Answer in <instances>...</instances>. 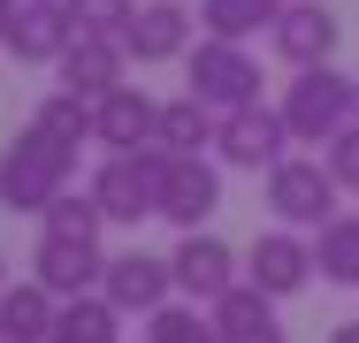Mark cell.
I'll use <instances>...</instances> for the list:
<instances>
[{"label": "cell", "instance_id": "1", "mask_svg": "<svg viewBox=\"0 0 359 343\" xmlns=\"http://www.w3.org/2000/svg\"><path fill=\"white\" fill-rule=\"evenodd\" d=\"M69 176H76V145L46 137L39 122L0 145V206L8 214H46V206L69 191Z\"/></svg>", "mask_w": 359, "mask_h": 343}, {"label": "cell", "instance_id": "2", "mask_svg": "<svg viewBox=\"0 0 359 343\" xmlns=\"http://www.w3.org/2000/svg\"><path fill=\"white\" fill-rule=\"evenodd\" d=\"M359 107V76H344L337 62H313V69H290L283 99H276V115H283L290 145H329V137L352 122Z\"/></svg>", "mask_w": 359, "mask_h": 343}, {"label": "cell", "instance_id": "3", "mask_svg": "<svg viewBox=\"0 0 359 343\" xmlns=\"http://www.w3.org/2000/svg\"><path fill=\"white\" fill-rule=\"evenodd\" d=\"M337 199H344V183L329 176V160L283 153V160L268 168V214H276L283 229H321V221H337Z\"/></svg>", "mask_w": 359, "mask_h": 343}, {"label": "cell", "instance_id": "4", "mask_svg": "<svg viewBox=\"0 0 359 343\" xmlns=\"http://www.w3.org/2000/svg\"><path fill=\"white\" fill-rule=\"evenodd\" d=\"M161 145H138V153H107L100 160V176H92V199L107 221H130L138 229L145 214H161Z\"/></svg>", "mask_w": 359, "mask_h": 343}, {"label": "cell", "instance_id": "5", "mask_svg": "<svg viewBox=\"0 0 359 343\" xmlns=\"http://www.w3.org/2000/svg\"><path fill=\"white\" fill-rule=\"evenodd\" d=\"M184 76H191V99H207L215 115L260 99V62H252L237 38H199V46L184 54Z\"/></svg>", "mask_w": 359, "mask_h": 343}, {"label": "cell", "instance_id": "6", "mask_svg": "<svg viewBox=\"0 0 359 343\" xmlns=\"http://www.w3.org/2000/svg\"><path fill=\"white\" fill-rule=\"evenodd\" d=\"M283 145H290L283 115L252 99V107H229V115H222L215 160H222V168H252V176H260V168H276V160H283Z\"/></svg>", "mask_w": 359, "mask_h": 343}, {"label": "cell", "instance_id": "7", "mask_svg": "<svg viewBox=\"0 0 359 343\" xmlns=\"http://www.w3.org/2000/svg\"><path fill=\"white\" fill-rule=\"evenodd\" d=\"M215 206H222V168L207 153H168V160H161V221L199 229Z\"/></svg>", "mask_w": 359, "mask_h": 343}, {"label": "cell", "instance_id": "8", "mask_svg": "<svg viewBox=\"0 0 359 343\" xmlns=\"http://www.w3.org/2000/svg\"><path fill=\"white\" fill-rule=\"evenodd\" d=\"M245 282L268 290V298H298V290L313 282V237H306V229H268V237H252Z\"/></svg>", "mask_w": 359, "mask_h": 343}, {"label": "cell", "instance_id": "9", "mask_svg": "<svg viewBox=\"0 0 359 343\" xmlns=\"http://www.w3.org/2000/svg\"><path fill=\"white\" fill-rule=\"evenodd\" d=\"M100 298H107L115 313H161V305L176 298V267L153 260V252H107Z\"/></svg>", "mask_w": 359, "mask_h": 343}, {"label": "cell", "instance_id": "10", "mask_svg": "<svg viewBox=\"0 0 359 343\" xmlns=\"http://www.w3.org/2000/svg\"><path fill=\"white\" fill-rule=\"evenodd\" d=\"M168 267H176V290L191 305H215L222 290H237V252L222 237H207V229H184L176 252H168Z\"/></svg>", "mask_w": 359, "mask_h": 343}, {"label": "cell", "instance_id": "11", "mask_svg": "<svg viewBox=\"0 0 359 343\" xmlns=\"http://www.w3.org/2000/svg\"><path fill=\"white\" fill-rule=\"evenodd\" d=\"M337 15H329V0H283V15H276V31H268V46H276V62L290 69H313L337 54Z\"/></svg>", "mask_w": 359, "mask_h": 343}, {"label": "cell", "instance_id": "12", "mask_svg": "<svg viewBox=\"0 0 359 343\" xmlns=\"http://www.w3.org/2000/svg\"><path fill=\"white\" fill-rule=\"evenodd\" d=\"M69 38H76V23H69V8H62V0H15V15H8V38H0V46H8V54H15V62H62V54H69Z\"/></svg>", "mask_w": 359, "mask_h": 343}, {"label": "cell", "instance_id": "13", "mask_svg": "<svg viewBox=\"0 0 359 343\" xmlns=\"http://www.w3.org/2000/svg\"><path fill=\"white\" fill-rule=\"evenodd\" d=\"M153 122H161V99H145L138 84H115V92L92 99V145H107V153L153 145Z\"/></svg>", "mask_w": 359, "mask_h": 343}, {"label": "cell", "instance_id": "14", "mask_svg": "<svg viewBox=\"0 0 359 343\" xmlns=\"http://www.w3.org/2000/svg\"><path fill=\"white\" fill-rule=\"evenodd\" d=\"M62 92H84V99H100V92H115L123 84V69H130V54H123V38L115 31H76L69 54H62Z\"/></svg>", "mask_w": 359, "mask_h": 343}, {"label": "cell", "instance_id": "15", "mask_svg": "<svg viewBox=\"0 0 359 343\" xmlns=\"http://www.w3.org/2000/svg\"><path fill=\"white\" fill-rule=\"evenodd\" d=\"M31 282H46L54 298H84V290H100V274H107V252L100 244H84V237H39V252H31Z\"/></svg>", "mask_w": 359, "mask_h": 343}, {"label": "cell", "instance_id": "16", "mask_svg": "<svg viewBox=\"0 0 359 343\" xmlns=\"http://www.w3.org/2000/svg\"><path fill=\"white\" fill-rule=\"evenodd\" d=\"M123 54H130V62H176V54H191V15H184V0H145L138 15L123 23Z\"/></svg>", "mask_w": 359, "mask_h": 343}, {"label": "cell", "instance_id": "17", "mask_svg": "<svg viewBox=\"0 0 359 343\" xmlns=\"http://www.w3.org/2000/svg\"><path fill=\"white\" fill-rule=\"evenodd\" d=\"M207 313H215V336H222V343H290L283 321H276V298H268V290H252V282L222 290Z\"/></svg>", "mask_w": 359, "mask_h": 343}, {"label": "cell", "instance_id": "18", "mask_svg": "<svg viewBox=\"0 0 359 343\" xmlns=\"http://www.w3.org/2000/svg\"><path fill=\"white\" fill-rule=\"evenodd\" d=\"M54 313H62V298L46 282H8L0 290V343H46Z\"/></svg>", "mask_w": 359, "mask_h": 343}, {"label": "cell", "instance_id": "19", "mask_svg": "<svg viewBox=\"0 0 359 343\" xmlns=\"http://www.w3.org/2000/svg\"><path fill=\"white\" fill-rule=\"evenodd\" d=\"M215 130H222V115L207 107V99H161V122H153V145L161 153H207L215 145Z\"/></svg>", "mask_w": 359, "mask_h": 343}, {"label": "cell", "instance_id": "20", "mask_svg": "<svg viewBox=\"0 0 359 343\" xmlns=\"http://www.w3.org/2000/svg\"><path fill=\"white\" fill-rule=\"evenodd\" d=\"M46 343H123V313L100 298V290H84V298H62V313H54V336Z\"/></svg>", "mask_w": 359, "mask_h": 343}, {"label": "cell", "instance_id": "21", "mask_svg": "<svg viewBox=\"0 0 359 343\" xmlns=\"http://www.w3.org/2000/svg\"><path fill=\"white\" fill-rule=\"evenodd\" d=\"M313 274L337 290H359V214H337L313 229Z\"/></svg>", "mask_w": 359, "mask_h": 343}, {"label": "cell", "instance_id": "22", "mask_svg": "<svg viewBox=\"0 0 359 343\" xmlns=\"http://www.w3.org/2000/svg\"><path fill=\"white\" fill-rule=\"evenodd\" d=\"M276 15H283V0H199V23H207V38H252V31H276Z\"/></svg>", "mask_w": 359, "mask_h": 343}, {"label": "cell", "instance_id": "23", "mask_svg": "<svg viewBox=\"0 0 359 343\" xmlns=\"http://www.w3.org/2000/svg\"><path fill=\"white\" fill-rule=\"evenodd\" d=\"M145 343H222V336H215V313L168 298L161 313H145Z\"/></svg>", "mask_w": 359, "mask_h": 343}, {"label": "cell", "instance_id": "24", "mask_svg": "<svg viewBox=\"0 0 359 343\" xmlns=\"http://www.w3.org/2000/svg\"><path fill=\"white\" fill-rule=\"evenodd\" d=\"M39 221H46V237H84V244H100V229H107V214H100L92 191H62Z\"/></svg>", "mask_w": 359, "mask_h": 343}, {"label": "cell", "instance_id": "25", "mask_svg": "<svg viewBox=\"0 0 359 343\" xmlns=\"http://www.w3.org/2000/svg\"><path fill=\"white\" fill-rule=\"evenodd\" d=\"M31 122L46 137H62V145H84V137H92V99H84V92H46Z\"/></svg>", "mask_w": 359, "mask_h": 343}, {"label": "cell", "instance_id": "26", "mask_svg": "<svg viewBox=\"0 0 359 343\" xmlns=\"http://www.w3.org/2000/svg\"><path fill=\"white\" fill-rule=\"evenodd\" d=\"M62 8H69L76 31H115V38H123V23L138 15V0H62Z\"/></svg>", "mask_w": 359, "mask_h": 343}, {"label": "cell", "instance_id": "27", "mask_svg": "<svg viewBox=\"0 0 359 343\" xmlns=\"http://www.w3.org/2000/svg\"><path fill=\"white\" fill-rule=\"evenodd\" d=\"M321 160H329V176L344 183V191H359V122H344V130L321 145Z\"/></svg>", "mask_w": 359, "mask_h": 343}, {"label": "cell", "instance_id": "28", "mask_svg": "<svg viewBox=\"0 0 359 343\" xmlns=\"http://www.w3.org/2000/svg\"><path fill=\"white\" fill-rule=\"evenodd\" d=\"M329 343H359V321H337V328H329Z\"/></svg>", "mask_w": 359, "mask_h": 343}, {"label": "cell", "instance_id": "29", "mask_svg": "<svg viewBox=\"0 0 359 343\" xmlns=\"http://www.w3.org/2000/svg\"><path fill=\"white\" fill-rule=\"evenodd\" d=\"M8 15H15V0H0V38H8Z\"/></svg>", "mask_w": 359, "mask_h": 343}, {"label": "cell", "instance_id": "30", "mask_svg": "<svg viewBox=\"0 0 359 343\" xmlns=\"http://www.w3.org/2000/svg\"><path fill=\"white\" fill-rule=\"evenodd\" d=\"M0 290H8V260H0Z\"/></svg>", "mask_w": 359, "mask_h": 343}, {"label": "cell", "instance_id": "31", "mask_svg": "<svg viewBox=\"0 0 359 343\" xmlns=\"http://www.w3.org/2000/svg\"><path fill=\"white\" fill-rule=\"evenodd\" d=\"M352 122H359V107H352Z\"/></svg>", "mask_w": 359, "mask_h": 343}]
</instances>
